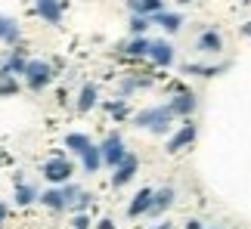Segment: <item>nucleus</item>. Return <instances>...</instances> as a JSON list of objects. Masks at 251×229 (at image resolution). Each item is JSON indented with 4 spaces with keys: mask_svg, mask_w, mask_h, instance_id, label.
<instances>
[{
    "mask_svg": "<svg viewBox=\"0 0 251 229\" xmlns=\"http://www.w3.org/2000/svg\"><path fill=\"white\" fill-rule=\"evenodd\" d=\"M133 124H137L140 130H149V133H155V137H165V133L171 130V124H174V114L168 106H152V109H143L133 114Z\"/></svg>",
    "mask_w": 251,
    "mask_h": 229,
    "instance_id": "obj_1",
    "label": "nucleus"
},
{
    "mask_svg": "<svg viewBox=\"0 0 251 229\" xmlns=\"http://www.w3.org/2000/svg\"><path fill=\"white\" fill-rule=\"evenodd\" d=\"M78 192H81V189L75 186V183H62V186H50V189H44V192L37 195V202H41L44 207H50V211H69Z\"/></svg>",
    "mask_w": 251,
    "mask_h": 229,
    "instance_id": "obj_2",
    "label": "nucleus"
},
{
    "mask_svg": "<svg viewBox=\"0 0 251 229\" xmlns=\"http://www.w3.org/2000/svg\"><path fill=\"white\" fill-rule=\"evenodd\" d=\"M22 78H25V87H28V90L41 93L44 87H50V81L56 78V71H53V65L47 62V59H28Z\"/></svg>",
    "mask_w": 251,
    "mask_h": 229,
    "instance_id": "obj_3",
    "label": "nucleus"
},
{
    "mask_svg": "<svg viewBox=\"0 0 251 229\" xmlns=\"http://www.w3.org/2000/svg\"><path fill=\"white\" fill-rule=\"evenodd\" d=\"M41 177L47 180L50 186H62V183H72V177H75V164L65 155H56L50 161H44V167H41Z\"/></svg>",
    "mask_w": 251,
    "mask_h": 229,
    "instance_id": "obj_4",
    "label": "nucleus"
},
{
    "mask_svg": "<svg viewBox=\"0 0 251 229\" xmlns=\"http://www.w3.org/2000/svg\"><path fill=\"white\" fill-rule=\"evenodd\" d=\"M100 155H102V164L105 167H115L118 161L127 155V149H124V139H121V133H109L102 142H100Z\"/></svg>",
    "mask_w": 251,
    "mask_h": 229,
    "instance_id": "obj_5",
    "label": "nucleus"
},
{
    "mask_svg": "<svg viewBox=\"0 0 251 229\" xmlns=\"http://www.w3.org/2000/svg\"><path fill=\"white\" fill-rule=\"evenodd\" d=\"M196 137H199V127L192 124V118H186V124H180V130H177V133H174V137L165 142V152H171V155H177L180 149L192 146V142H196Z\"/></svg>",
    "mask_w": 251,
    "mask_h": 229,
    "instance_id": "obj_6",
    "label": "nucleus"
},
{
    "mask_svg": "<svg viewBox=\"0 0 251 229\" xmlns=\"http://www.w3.org/2000/svg\"><path fill=\"white\" fill-rule=\"evenodd\" d=\"M112 170H115V174H112V186H115V189H121V186H127L130 180L137 177L140 161H137V155H130V152H127V155H124V158H121Z\"/></svg>",
    "mask_w": 251,
    "mask_h": 229,
    "instance_id": "obj_7",
    "label": "nucleus"
},
{
    "mask_svg": "<svg viewBox=\"0 0 251 229\" xmlns=\"http://www.w3.org/2000/svg\"><path fill=\"white\" fill-rule=\"evenodd\" d=\"M146 59H152V65H158V69H168L174 65V44L171 41H149V50H146Z\"/></svg>",
    "mask_w": 251,
    "mask_h": 229,
    "instance_id": "obj_8",
    "label": "nucleus"
},
{
    "mask_svg": "<svg viewBox=\"0 0 251 229\" xmlns=\"http://www.w3.org/2000/svg\"><path fill=\"white\" fill-rule=\"evenodd\" d=\"M25 65H28L25 50L13 46V50H9V56H6L3 62H0V78H16V74H22V71H25Z\"/></svg>",
    "mask_w": 251,
    "mask_h": 229,
    "instance_id": "obj_9",
    "label": "nucleus"
},
{
    "mask_svg": "<svg viewBox=\"0 0 251 229\" xmlns=\"http://www.w3.org/2000/svg\"><path fill=\"white\" fill-rule=\"evenodd\" d=\"M34 9H37V16H41L47 25H59L65 0H34Z\"/></svg>",
    "mask_w": 251,
    "mask_h": 229,
    "instance_id": "obj_10",
    "label": "nucleus"
},
{
    "mask_svg": "<svg viewBox=\"0 0 251 229\" xmlns=\"http://www.w3.org/2000/svg\"><path fill=\"white\" fill-rule=\"evenodd\" d=\"M168 109H171L174 118H192L196 109H199V99L192 96V93H177V96L168 102Z\"/></svg>",
    "mask_w": 251,
    "mask_h": 229,
    "instance_id": "obj_11",
    "label": "nucleus"
},
{
    "mask_svg": "<svg viewBox=\"0 0 251 229\" xmlns=\"http://www.w3.org/2000/svg\"><path fill=\"white\" fill-rule=\"evenodd\" d=\"M196 50L201 56H217L220 50H224V37H220V31H214V28H205V31L199 34L196 41Z\"/></svg>",
    "mask_w": 251,
    "mask_h": 229,
    "instance_id": "obj_12",
    "label": "nucleus"
},
{
    "mask_svg": "<svg viewBox=\"0 0 251 229\" xmlns=\"http://www.w3.org/2000/svg\"><path fill=\"white\" fill-rule=\"evenodd\" d=\"M0 41L9 44V46H19V41H22V28L16 25V19L0 16Z\"/></svg>",
    "mask_w": 251,
    "mask_h": 229,
    "instance_id": "obj_13",
    "label": "nucleus"
},
{
    "mask_svg": "<svg viewBox=\"0 0 251 229\" xmlns=\"http://www.w3.org/2000/svg\"><path fill=\"white\" fill-rule=\"evenodd\" d=\"M155 25H161L168 34H177L180 28H183V16L180 13H171V9H161V13H155V16H149Z\"/></svg>",
    "mask_w": 251,
    "mask_h": 229,
    "instance_id": "obj_14",
    "label": "nucleus"
},
{
    "mask_svg": "<svg viewBox=\"0 0 251 229\" xmlns=\"http://www.w3.org/2000/svg\"><path fill=\"white\" fill-rule=\"evenodd\" d=\"M149 211H152V189H140V192L133 195L127 214L130 217H143V214H149Z\"/></svg>",
    "mask_w": 251,
    "mask_h": 229,
    "instance_id": "obj_15",
    "label": "nucleus"
},
{
    "mask_svg": "<svg viewBox=\"0 0 251 229\" xmlns=\"http://www.w3.org/2000/svg\"><path fill=\"white\" fill-rule=\"evenodd\" d=\"M96 102H100V90H96V84H84L81 93H78V112L87 114L90 109H96Z\"/></svg>",
    "mask_w": 251,
    "mask_h": 229,
    "instance_id": "obj_16",
    "label": "nucleus"
},
{
    "mask_svg": "<svg viewBox=\"0 0 251 229\" xmlns=\"http://www.w3.org/2000/svg\"><path fill=\"white\" fill-rule=\"evenodd\" d=\"M174 198H177L174 186H161L158 192H152V211H155V214H165L168 207L174 205Z\"/></svg>",
    "mask_w": 251,
    "mask_h": 229,
    "instance_id": "obj_17",
    "label": "nucleus"
},
{
    "mask_svg": "<svg viewBox=\"0 0 251 229\" xmlns=\"http://www.w3.org/2000/svg\"><path fill=\"white\" fill-rule=\"evenodd\" d=\"M81 164H84V174H96V170L102 167V155H100V146H87L81 152Z\"/></svg>",
    "mask_w": 251,
    "mask_h": 229,
    "instance_id": "obj_18",
    "label": "nucleus"
},
{
    "mask_svg": "<svg viewBox=\"0 0 251 229\" xmlns=\"http://www.w3.org/2000/svg\"><path fill=\"white\" fill-rule=\"evenodd\" d=\"M127 6H130V13H137V16H155L165 9V0H127Z\"/></svg>",
    "mask_w": 251,
    "mask_h": 229,
    "instance_id": "obj_19",
    "label": "nucleus"
},
{
    "mask_svg": "<svg viewBox=\"0 0 251 229\" xmlns=\"http://www.w3.org/2000/svg\"><path fill=\"white\" fill-rule=\"evenodd\" d=\"M37 189L31 186V183H16V189H13V198H16V205L19 207H28V205H34L37 202Z\"/></svg>",
    "mask_w": 251,
    "mask_h": 229,
    "instance_id": "obj_20",
    "label": "nucleus"
},
{
    "mask_svg": "<svg viewBox=\"0 0 251 229\" xmlns=\"http://www.w3.org/2000/svg\"><path fill=\"white\" fill-rule=\"evenodd\" d=\"M226 65H199V62H186L183 65V71L186 74H199V78H214V74H220Z\"/></svg>",
    "mask_w": 251,
    "mask_h": 229,
    "instance_id": "obj_21",
    "label": "nucleus"
},
{
    "mask_svg": "<svg viewBox=\"0 0 251 229\" xmlns=\"http://www.w3.org/2000/svg\"><path fill=\"white\" fill-rule=\"evenodd\" d=\"M87 146H93L87 133H69V137H65V149L75 152V155H81V152H84Z\"/></svg>",
    "mask_w": 251,
    "mask_h": 229,
    "instance_id": "obj_22",
    "label": "nucleus"
},
{
    "mask_svg": "<svg viewBox=\"0 0 251 229\" xmlns=\"http://www.w3.org/2000/svg\"><path fill=\"white\" fill-rule=\"evenodd\" d=\"M146 50H149V37L146 34H137L127 46H124V53H127V56H146Z\"/></svg>",
    "mask_w": 251,
    "mask_h": 229,
    "instance_id": "obj_23",
    "label": "nucleus"
},
{
    "mask_svg": "<svg viewBox=\"0 0 251 229\" xmlns=\"http://www.w3.org/2000/svg\"><path fill=\"white\" fill-rule=\"evenodd\" d=\"M105 112H109L112 114V118L115 121H124V118H127V99H115V102H105Z\"/></svg>",
    "mask_w": 251,
    "mask_h": 229,
    "instance_id": "obj_24",
    "label": "nucleus"
},
{
    "mask_svg": "<svg viewBox=\"0 0 251 229\" xmlns=\"http://www.w3.org/2000/svg\"><path fill=\"white\" fill-rule=\"evenodd\" d=\"M152 25V19L149 16H137V13H133L130 16V22H127V28H130V34L133 37H137V34H146V28Z\"/></svg>",
    "mask_w": 251,
    "mask_h": 229,
    "instance_id": "obj_25",
    "label": "nucleus"
},
{
    "mask_svg": "<svg viewBox=\"0 0 251 229\" xmlns=\"http://www.w3.org/2000/svg\"><path fill=\"white\" fill-rule=\"evenodd\" d=\"M140 87H149V81L146 78H127V81H121V96H127L130 90H140Z\"/></svg>",
    "mask_w": 251,
    "mask_h": 229,
    "instance_id": "obj_26",
    "label": "nucleus"
},
{
    "mask_svg": "<svg viewBox=\"0 0 251 229\" xmlns=\"http://www.w3.org/2000/svg\"><path fill=\"white\" fill-rule=\"evenodd\" d=\"M90 192H78V195H75V202H72V211H78V214H84L87 211V205H90Z\"/></svg>",
    "mask_w": 251,
    "mask_h": 229,
    "instance_id": "obj_27",
    "label": "nucleus"
},
{
    "mask_svg": "<svg viewBox=\"0 0 251 229\" xmlns=\"http://www.w3.org/2000/svg\"><path fill=\"white\" fill-rule=\"evenodd\" d=\"M13 93H19L16 78H0V96H13Z\"/></svg>",
    "mask_w": 251,
    "mask_h": 229,
    "instance_id": "obj_28",
    "label": "nucleus"
},
{
    "mask_svg": "<svg viewBox=\"0 0 251 229\" xmlns=\"http://www.w3.org/2000/svg\"><path fill=\"white\" fill-rule=\"evenodd\" d=\"M72 226H75V229H90V217H87V214H78V217L72 220Z\"/></svg>",
    "mask_w": 251,
    "mask_h": 229,
    "instance_id": "obj_29",
    "label": "nucleus"
},
{
    "mask_svg": "<svg viewBox=\"0 0 251 229\" xmlns=\"http://www.w3.org/2000/svg\"><path fill=\"white\" fill-rule=\"evenodd\" d=\"M96 229H115V223L112 220H100V226H96Z\"/></svg>",
    "mask_w": 251,
    "mask_h": 229,
    "instance_id": "obj_30",
    "label": "nucleus"
},
{
    "mask_svg": "<svg viewBox=\"0 0 251 229\" xmlns=\"http://www.w3.org/2000/svg\"><path fill=\"white\" fill-rule=\"evenodd\" d=\"M186 229H205V226H201V220H189V223H186Z\"/></svg>",
    "mask_w": 251,
    "mask_h": 229,
    "instance_id": "obj_31",
    "label": "nucleus"
},
{
    "mask_svg": "<svg viewBox=\"0 0 251 229\" xmlns=\"http://www.w3.org/2000/svg\"><path fill=\"white\" fill-rule=\"evenodd\" d=\"M3 220H6V205L0 202V226H3Z\"/></svg>",
    "mask_w": 251,
    "mask_h": 229,
    "instance_id": "obj_32",
    "label": "nucleus"
},
{
    "mask_svg": "<svg viewBox=\"0 0 251 229\" xmlns=\"http://www.w3.org/2000/svg\"><path fill=\"white\" fill-rule=\"evenodd\" d=\"M242 34H245V37H251V22H245V25H242Z\"/></svg>",
    "mask_w": 251,
    "mask_h": 229,
    "instance_id": "obj_33",
    "label": "nucleus"
},
{
    "mask_svg": "<svg viewBox=\"0 0 251 229\" xmlns=\"http://www.w3.org/2000/svg\"><path fill=\"white\" fill-rule=\"evenodd\" d=\"M152 229H171V223H158V226H152Z\"/></svg>",
    "mask_w": 251,
    "mask_h": 229,
    "instance_id": "obj_34",
    "label": "nucleus"
},
{
    "mask_svg": "<svg viewBox=\"0 0 251 229\" xmlns=\"http://www.w3.org/2000/svg\"><path fill=\"white\" fill-rule=\"evenodd\" d=\"M177 3H183V6H186V3H192V0H177Z\"/></svg>",
    "mask_w": 251,
    "mask_h": 229,
    "instance_id": "obj_35",
    "label": "nucleus"
},
{
    "mask_svg": "<svg viewBox=\"0 0 251 229\" xmlns=\"http://www.w3.org/2000/svg\"><path fill=\"white\" fill-rule=\"evenodd\" d=\"M242 3H251V0H242Z\"/></svg>",
    "mask_w": 251,
    "mask_h": 229,
    "instance_id": "obj_36",
    "label": "nucleus"
},
{
    "mask_svg": "<svg viewBox=\"0 0 251 229\" xmlns=\"http://www.w3.org/2000/svg\"><path fill=\"white\" fill-rule=\"evenodd\" d=\"M211 229H220V226H211Z\"/></svg>",
    "mask_w": 251,
    "mask_h": 229,
    "instance_id": "obj_37",
    "label": "nucleus"
}]
</instances>
